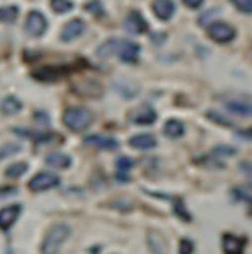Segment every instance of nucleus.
<instances>
[{
  "instance_id": "nucleus-10",
  "label": "nucleus",
  "mask_w": 252,
  "mask_h": 254,
  "mask_svg": "<svg viewBox=\"0 0 252 254\" xmlns=\"http://www.w3.org/2000/svg\"><path fill=\"white\" fill-rule=\"evenodd\" d=\"M85 30V23L82 20H78V18H75V20L67 21L66 25H64L63 32H61V39L63 41H73V39L80 38V36L84 34Z\"/></svg>"
},
{
  "instance_id": "nucleus-1",
  "label": "nucleus",
  "mask_w": 252,
  "mask_h": 254,
  "mask_svg": "<svg viewBox=\"0 0 252 254\" xmlns=\"http://www.w3.org/2000/svg\"><path fill=\"white\" fill-rule=\"evenodd\" d=\"M71 235V229L67 224H57L50 229L41 244V254H59L61 247L66 238Z\"/></svg>"
},
{
  "instance_id": "nucleus-21",
  "label": "nucleus",
  "mask_w": 252,
  "mask_h": 254,
  "mask_svg": "<svg viewBox=\"0 0 252 254\" xmlns=\"http://www.w3.org/2000/svg\"><path fill=\"white\" fill-rule=\"evenodd\" d=\"M18 16V7L7 5V7H0V21L2 23H13Z\"/></svg>"
},
{
  "instance_id": "nucleus-28",
  "label": "nucleus",
  "mask_w": 252,
  "mask_h": 254,
  "mask_svg": "<svg viewBox=\"0 0 252 254\" xmlns=\"http://www.w3.org/2000/svg\"><path fill=\"white\" fill-rule=\"evenodd\" d=\"M233 195H235L238 201L247 203L249 204V213H252V195H249L247 192H244L242 189H235V190H233Z\"/></svg>"
},
{
  "instance_id": "nucleus-9",
  "label": "nucleus",
  "mask_w": 252,
  "mask_h": 254,
  "mask_svg": "<svg viewBox=\"0 0 252 254\" xmlns=\"http://www.w3.org/2000/svg\"><path fill=\"white\" fill-rule=\"evenodd\" d=\"M123 25H125V29L128 30V32H131V34H144V32H147V21L144 20V18L140 16V13H137V11H131V13L126 16Z\"/></svg>"
},
{
  "instance_id": "nucleus-23",
  "label": "nucleus",
  "mask_w": 252,
  "mask_h": 254,
  "mask_svg": "<svg viewBox=\"0 0 252 254\" xmlns=\"http://www.w3.org/2000/svg\"><path fill=\"white\" fill-rule=\"evenodd\" d=\"M50 5L55 13H59V14L67 13V11L73 9V2H69V0H52Z\"/></svg>"
},
{
  "instance_id": "nucleus-13",
  "label": "nucleus",
  "mask_w": 252,
  "mask_h": 254,
  "mask_svg": "<svg viewBox=\"0 0 252 254\" xmlns=\"http://www.w3.org/2000/svg\"><path fill=\"white\" fill-rule=\"evenodd\" d=\"M153 11H155V14L160 20H169L176 11V5H174L173 0H155L153 2Z\"/></svg>"
},
{
  "instance_id": "nucleus-14",
  "label": "nucleus",
  "mask_w": 252,
  "mask_h": 254,
  "mask_svg": "<svg viewBox=\"0 0 252 254\" xmlns=\"http://www.w3.org/2000/svg\"><path fill=\"white\" fill-rule=\"evenodd\" d=\"M130 146L135 149H140V151H147V149H153L156 146V139L151 133H139V135H133L130 139Z\"/></svg>"
},
{
  "instance_id": "nucleus-15",
  "label": "nucleus",
  "mask_w": 252,
  "mask_h": 254,
  "mask_svg": "<svg viewBox=\"0 0 252 254\" xmlns=\"http://www.w3.org/2000/svg\"><path fill=\"white\" fill-rule=\"evenodd\" d=\"M226 109L235 116L240 118H252V103L251 102H240V100H233V102L226 103Z\"/></svg>"
},
{
  "instance_id": "nucleus-16",
  "label": "nucleus",
  "mask_w": 252,
  "mask_h": 254,
  "mask_svg": "<svg viewBox=\"0 0 252 254\" xmlns=\"http://www.w3.org/2000/svg\"><path fill=\"white\" fill-rule=\"evenodd\" d=\"M84 142L89 146H94V148H100V149H116L118 148V140L110 139V137H103V135L85 137Z\"/></svg>"
},
{
  "instance_id": "nucleus-4",
  "label": "nucleus",
  "mask_w": 252,
  "mask_h": 254,
  "mask_svg": "<svg viewBox=\"0 0 252 254\" xmlns=\"http://www.w3.org/2000/svg\"><path fill=\"white\" fill-rule=\"evenodd\" d=\"M208 34H210V38L217 43H229L235 39L236 32L231 25H227V23H224V21H217V23H211L210 25Z\"/></svg>"
},
{
  "instance_id": "nucleus-12",
  "label": "nucleus",
  "mask_w": 252,
  "mask_h": 254,
  "mask_svg": "<svg viewBox=\"0 0 252 254\" xmlns=\"http://www.w3.org/2000/svg\"><path fill=\"white\" fill-rule=\"evenodd\" d=\"M222 249L226 254H242L245 249V240L236 235H224Z\"/></svg>"
},
{
  "instance_id": "nucleus-29",
  "label": "nucleus",
  "mask_w": 252,
  "mask_h": 254,
  "mask_svg": "<svg viewBox=\"0 0 252 254\" xmlns=\"http://www.w3.org/2000/svg\"><path fill=\"white\" fill-rule=\"evenodd\" d=\"M240 171L244 173L249 187H252V162H240Z\"/></svg>"
},
{
  "instance_id": "nucleus-33",
  "label": "nucleus",
  "mask_w": 252,
  "mask_h": 254,
  "mask_svg": "<svg viewBox=\"0 0 252 254\" xmlns=\"http://www.w3.org/2000/svg\"><path fill=\"white\" fill-rule=\"evenodd\" d=\"M189 7H192V9H197V7H201V4L204 2V0H183Z\"/></svg>"
},
{
  "instance_id": "nucleus-7",
  "label": "nucleus",
  "mask_w": 252,
  "mask_h": 254,
  "mask_svg": "<svg viewBox=\"0 0 252 254\" xmlns=\"http://www.w3.org/2000/svg\"><path fill=\"white\" fill-rule=\"evenodd\" d=\"M118 54H119V59L126 64H133L137 63L139 59V54H140V48L137 43L133 41H121L118 47Z\"/></svg>"
},
{
  "instance_id": "nucleus-30",
  "label": "nucleus",
  "mask_w": 252,
  "mask_h": 254,
  "mask_svg": "<svg viewBox=\"0 0 252 254\" xmlns=\"http://www.w3.org/2000/svg\"><path fill=\"white\" fill-rule=\"evenodd\" d=\"M192 253H193L192 240H187V238H183V240L180 242V254H192Z\"/></svg>"
},
{
  "instance_id": "nucleus-2",
  "label": "nucleus",
  "mask_w": 252,
  "mask_h": 254,
  "mask_svg": "<svg viewBox=\"0 0 252 254\" xmlns=\"http://www.w3.org/2000/svg\"><path fill=\"white\" fill-rule=\"evenodd\" d=\"M63 121L69 130L82 131L87 127H91V123H93V116H91L89 110L82 109V107H71V109H67L66 112H64Z\"/></svg>"
},
{
  "instance_id": "nucleus-6",
  "label": "nucleus",
  "mask_w": 252,
  "mask_h": 254,
  "mask_svg": "<svg viewBox=\"0 0 252 254\" xmlns=\"http://www.w3.org/2000/svg\"><path fill=\"white\" fill-rule=\"evenodd\" d=\"M147 247L153 254H169V244L165 237L156 229L147 231Z\"/></svg>"
},
{
  "instance_id": "nucleus-24",
  "label": "nucleus",
  "mask_w": 252,
  "mask_h": 254,
  "mask_svg": "<svg viewBox=\"0 0 252 254\" xmlns=\"http://www.w3.org/2000/svg\"><path fill=\"white\" fill-rule=\"evenodd\" d=\"M130 167H133V160L128 157H121L118 160V169H119V178L121 180H126L125 173L126 171H130Z\"/></svg>"
},
{
  "instance_id": "nucleus-17",
  "label": "nucleus",
  "mask_w": 252,
  "mask_h": 254,
  "mask_svg": "<svg viewBox=\"0 0 252 254\" xmlns=\"http://www.w3.org/2000/svg\"><path fill=\"white\" fill-rule=\"evenodd\" d=\"M47 164L55 167V169H66L71 165V158L64 155V153H52L47 157Z\"/></svg>"
},
{
  "instance_id": "nucleus-25",
  "label": "nucleus",
  "mask_w": 252,
  "mask_h": 254,
  "mask_svg": "<svg viewBox=\"0 0 252 254\" xmlns=\"http://www.w3.org/2000/svg\"><path fill=\"white\" fill-rule=\"evenodd\" d=\"M174 213H176L181 220H185V222H190V220H192V217H190V213L185 210V206H183V201H181V199L174 201Z\"/></svg>"
},
{
  "instance_id": "nucleus-11",
  "label": "nucleus",
  "mask_w": 252,
  "mask_h": 254,
  "mask_svg": "<svg viewBox=\"0 0 252 254\" xmlns=\"http://www.w3.org/2000/svg\"><path fill=\"white\" fill-rule=\"evenodd\" d=\"M21 208L18 204H11V206H5L0 210V229L7 231L11 226L16 222L18 215H20Z\"/></svg>"
},
{
  "instance_id": "nucleus-5",
  "label": "nucleus",
  "mask_w": 252,
  "mask_h": 254,
  "mask_svg": "<svg viewBox=\"0 0 252 254\" xmlns=\"http://www.w3.org/2000/svg\"><path fill=\"white\" fill-rule=\"evenodd\" d=\"M47 27H48L47 18L43 16L39 11H30L29 16H27V21H25V30L30 36L39 38V36L47 30Z\"/></svg>"
},
{
  "instance_id": "nucleus-22",
  "label": "nucleus",
  "mask_w": 252,
  "mask_h": 254,
  "mask_svg": "<svg viewBox=\"0 0 252 254\" xmlns=\"http://www.w3.org/2000/svg\"><path fill=\"white\" fill-rule=\"evenodd\" d=\"M27 167L29 165L25 162H16V164L9 165L5 169V174H7V178H20V176H23V173H27Z\"/></svg>"
},
{
  "instance_id": "nucleus-31",
  "label": "nucleus",
  "mask_w": 252,
  "mask_h": 254,
  "mask_svg": "<svg viewBox=\"0 0 252 254\" xmlns=\"http://www.w3.org/2000/svg\"><path fill=\"white\" fill-rule=\"evenodd\" d=\"M85 9H87V11H91V13H94L96 16H101V14H103V7L100 5V2H98V0L89 2V4L85 5Z\"/></svg>"
},
{
  "instance_id": "nucleus-18",
  "label": "nucleus",
  "mask_w": 252,
  "mask_h": 254,
  "mask_svg": "<svg viewBox=\"0 0 252 254\" xmlns=\"http://www.w3.org/2000/svg\"><path fill=\"white\" fill-rule=\"evenodd\" d=\"M0 110H2V114H5V116H13L21 110V103L18 98L7 96L2 100V103H0Z\"/></svg>"
},
{
  "instance_id": "nucleus-19",
  "label": "nucleus",
  "mask_w": 252,
  "mask_h": 254,
  "mask_svg": "<svg viewBox=\"0 0 252 254\" xmlns=\"http://www.w3.org/2000/svg\"><path fill=\"white\" fill-rule=\"evenodd\" d=\"M164 131H165V135L171 137V139H178V137H181L185 133V127H183V123L178 121V119H169L164 127Z\"/></svg>"
},
{
  "instance_id": "nucleus-26",
  "label": "nucleus",
  "mask_w": 252,
  "mask_h": 254,
  "mask_svg": "<svg viewBox=\"0 0 252 254\" xmlns=\"http://www.w3.org/2000/svg\"><path fill=\"white\" fill-rule=\"evenodd\" d=\"M206 116H208V119H210V121H213V123L224 125V127H233L231 121H229V119H226V118H222V114H219V112L208 110V112H206Z\"/></svg>"
},
{
  "instance_id": "nucleus-20",
  "label": "nucleus",
  "mask_w": 252,
  "mask_h": 254,
  "mask_svg": "<svg viewBox=\"0 0 252 254\" xmlns=\"http://www.w3.org/2000/svg\"><path fill=\"white\" fill-rule=\"evenodd\" d=\"M119 43H121V39H109L105 45H101V47L98 48V55H101V57H110V55H114L118 52Z\"/></svg>"
},
{
  "instance_id": "nucleus-32",
  "label": "nucleus",
  "mask_w": 252,
  "mask_h": 254,
  "mask_svg": "<svg viewBox=\"0 0 252 254\" xmlns=\"http://www.w3.org/2000/svg\"><path fill=\"white\" fill-rule=\"evenodd\" d=\"M20 151V146H14V144H7L4 146V149H0V158L9 157V155H13V153Z\"/></svg>"
},
{
  "instance_id": "nucleus-27",
  "label": "nucleus",
  "mask_w": 252,
  "mask_h": 254,
  "mask_svg": "<svg viewBox=\"0 0 252 254\" xmlns=\"http://www.w3.org/2000/svg\"><path fill=\"white\" fill-rule=\"evenodd\" d=\"M231 2L238 11L245 14H252V0H231Z\"/></svg>"
},
{
  "instance_id": "nucleus-3",
  "label": "nucleus",
  "mask_w": 252,
  "mask_h": 254,
  "mask_svg": "<svg viewBox=\"0 0 252 254\" xmlns=\"http://www.w3.org/2000/svg\"><path fill=\"white\" fill-rule=\"evenodd\" d=\"M61 183L59 176L50 173H38L32 180L29 182V189L34 192H43V190H50L54 187H57Z\"/></svg>"
},
{
  "instance_id": "nucleus-8",
  "label": "nucleus",
  "mask_w": 252,
  "mask_h": 254,
  "mask_svg": "<svg viewBox=\"0 0 252 254\" xmlns=\"http://www.w3.org/2000/svg\"><path fill=\"white\" fill-rule=\"evenodd\" d=\"M156 112L149 105H140L130 112V121L135 125H151L155 123Z\"/></svg>"
}]
</instances>
